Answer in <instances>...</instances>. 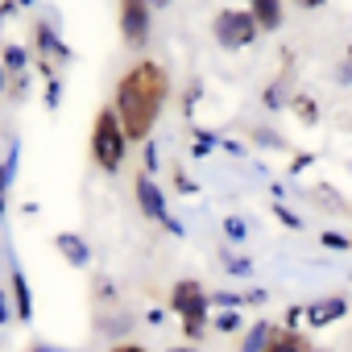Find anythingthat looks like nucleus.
<instances>
[{
	"instance_id": "32",
	"label": "nucleus",
	"mask_w": 352,
	"mask_h": 352,
	"mask_svg": "<svg viewBox=\"0 0 352 352\" xmlns=\"http://www.w3.org/2000/svg\"><path fill=\"white\" fill-rule=\"evenodd\" d=\"M166 352H191V348H166Z\"/></svg>"
},
{
	"instance_id": "21",
	"label": "nucleus",
	"mask_w": 352,
	"mask_h": 352,
	"mask_svg": "<svg viewBox=\"0 0 352 352\" xmlns=\"http://www.w3.org/2000/svg\"><path fill=\"white\" fill-rule=\"evenodd\" d=\"M212 149H216V137H212V133H195V137H191V153H195V157H208Z\"/></svg>"
},
{
	"instance_id": "27",
	"label": "nucleus",
	"mask_w": 352,
	"mask_h": 352,
	"mask_svg": "<svg viewBox=\"0 0 352 352\" xmlns=\"http://www.w3.org/2000/svg\"><path fill=\"white\" fill-rule=\"evenodd\" d=\"M153 170H157V149L145 141V170H141V174H153Z\"/></svg>"
},
{
	"instance_id": "29",
	"label": "nucleus",
	"mask_w": 352,
	"mask_h": 352,
	"mask_svg": "<svg viewBox=\"0 0 352 352\" xmlns=\"http://www.w3.org/2000/svg\"><path fill=\"white\" fill-rule=\"evenodd\" d=\"M174 183H179V191H183V195H195V183L187 179V174H183V170H179V174H174Z\"/></svg>"
},
{
	"instance_id": "26",
	"label": "nucleus",
	"mask_w": 352,
	"mask_h": 352,
	"mask_svg": "<svg viewBox=\"0 0 352 352\" xmlns=\"http://www.w3.org/2000/svg\"><path fill=\"white\" fill-rule=\"evenodd\" d=\"M25 352H71V348H63V344H50V340H34Z\"/></svg>"
},
{
	"instance_id": "28",
	"label": "nucleus",
	"mask_w": 352,
	"mask_h": 352,
	"mask_svg": "<svg viewBox=\"0 0 352 352\" xmlns=\"http://www.w3.org/2000/svg\"><path fill=\"white\" fill-rule=\"evenodd\" d=\"M5 323H13V311H9V294L0 290V327H5Z\"/></svg>"
},
{
	"instance_id": "14",
	"label": "nucleus",
	"mask_w": 352,
	"mask_h": 352,
	"mask_svg": "<svg viewBox=\"0 0 352 352\" xmlns=\"http://www.w3.org/2000/svg\"><path fill=\"white\" fill-rule=\"evenodd\" d=\"M13 174H17V149H9L5 166H0V216H5V204H9V191H13Z\"/></svg>"
},
{
	"instance_id": "6",
	"label": "nucleus",
	"mask_w": 352,
	"mask_h": 352,
	"mask_svg": "<svg viewBox=\"0 0 352 352\" xmlns=\"http://www.w3.org/2000/svg\"><path fill=\"white\" fill-rule=\"evenodd\" d=\"M120 17V38L129 50H145L149 42V0H116Z\"/></svg>"
},
{
	"instance_id": "22",
	"label": "nucleus",
	"mask_w": 352,
	"mask_h": 352,
	"mask_svg": "<svg viewBox=\"0 0 352 352\" xmlns=\"http://www.w3.org/2000/svg\"><path fill=\"white\" fill-rule=\"evenodd\" d=\"M274 216L282 220V228H302V220H298V216H294L286 204H274Z\"/></svg>"
},
{
	"instance_id": "4",
	"label": "nucleus",
	"mask_w": 352,
	"mask_h": 352,
	"mask_svg": "<svg viewBox=\"0 0 352 352\" xmlns=\"http://www.w3.org/2000/svg\"><path fill=\"white\" fill-rule=\"evenodd\" d=\"M212 34H216V42H220L224 50H245V46L257 42L261 30H257V21H253L249 9H224V13H216Z\"/></svg>"
},
{
	"instance_id": "18",
	"label": "nucleus",
	"mask_w": 352,
	"mask_h": 352,
	"mask_svg": "<svg viewBox=\"0 0 352 352\" xmlns=\"http://www.w3.org/2000/svg\"><path fill=\"white\" fill-rule=\"evenodd\" d=\"M25 63H30V54L21 46H5V71H25Z\"/></svg>"
},
{
	"instance_id": "5",
	"label": "nucleus",
	"mask_w": 352,
	"mask_h": 352,
	"mask_svg": "<svg viewBox=\"0 0 352 352\" xmlns=\"http://www.w3.org/2000/svg\"><path fill=\"white\" fill-rule=\"evenodd\" d=\"M133 195H137V208H141V216H145V220L162 224V228H166V232H174V236H183V224L170 216L166 195H162V187L153 183V174H137V179H133Z\"/></svg>"
},
{
	"instance_id": "19",
	"label": "nucleus",
	"mask_w": 352,
	"mask_h": 352,
	"mask_svg": "<svg viewBox=\"0 0 352 352\" xmlns=\"http://www.w3.org/2000/svg\"><path fill=\"white\" fill-rule=\"evenodd\" d=\"M224 236H228V241H236V245H241V241H245V236H249V224H245V220H241V216H228V220H224Z\"/></svg>"
},
{
	"instance_id": "10",
	"label": "nucleus",
	"mask_w": 352,
	"mask_h": 352,
	"mask_svg": "<svg viewBox=\"0 0 352 352\" xmlns=\"http://www.w3.org/2000/svg\"><path fill=\"white\" fill-rule=\"evenodd\" d=\"M249 13H253L257 30L274 34V30L282 25V0H249Z\"/></svg>"
},
{
	"instance_id": "13",
	"label": "nucleus",
	"mask_w": 352,
	"mask_h": 352,
	"mask_svg": "<svg viewBox=\"0 0 352 352\" xmlns=\"http://www.w3.org/2000/svg\"><path fill=\"white\" fill-rule=\"evenodd\" d=\"M212 327H216L220 336H241V331H245V315H241V311H216V315H212Z\"/></svg>"
},
{
	"instance_id": "2",
	"label": "nucleus",
	"mask_w": 352,
	"mask_h": 352,
	"mask_svg": "<svg viewBox=\"0 0 352 352\" xmlns=\"http://www.w3.org/2000/svg\"><path fill=\"white\" fill-rule=\"evenodd\" d=\"M170 311L183 319V336L187 340H199L212 327V302H208V290L195 278H179L170 286Z\"/></svg>"
},
{
	"instance_id": "34",
	"label": "nucleus",
	"mask_w": 352,
	"mask_h": 352,
	"mask_svg": "<svg viewBox=\"0 0 352 352\" xmlns=\"http://www.w3.org/2000/svg\"><path fill=\"white\" fill-rule=\"evenodd\" d=\"M348 58H352V50H348Z\"/></svg>"
},
{
	"instance_id": "25",
	"label": "nucleus",
	"mask_w": 352,
	"mask_h": 352,
	"mask_svg": "<svg viewBox=\"0 0 352 352\" xmlns=\"http://www.w3.org/2000/svg\"><path fill=\"white\" fill-rule=\"evenodd\" d=\"M58 87H63V83L50 75V79H46V108H58Z\"/></svg>"
},
{
	"instance_id": "24",
	"label": "nucleus",
	"mask_w": 352,
	"mask_h": 352,
	"mask_svg": "<svg viewBox=\"0 0 352 352\" xmlns=\"http://www.w3.org/2000/svg\"><path fill=\"white\" fill-rule=\"evenodd\" d=\"M108 352H149V348H145L141 340H116V344H112Z\"/></svg>"
},
{
	"instance_id": "33",
	"label": "nucleus",
	"mask_w": 352,
	"mask_h": 352,
	"mask_svg": "<svg viewBox=\"0 0 352 352\" xmlns=\"http://www.w3.org/2000/svg\"><path fill=\"white\" fill-rule=\"evenodd\" d=\"M21 5H30V0H21Z\"/></svg>"
},
{
	"instance_id": "16",
	"label": "nucleus",
	"mask_w": 352,
	"mask_h": 352,
	"mask_svg": "<svg viewBox=\"0 0 352 352\" xmlns=\"http://www.w3.org/2000/svg\"><path fill=\"white\" fill-rule=\"evenodd\" d=\"M290 104H294V112L302 116V124H315V120H319V108H315V100H311V96H294Z\"/></svg>"
},
{
	"instance_id": "30",
	"label": "nucleus",
	"mask_w": 352,
	"mask_h": 352,
	"mask_svg": "<svg viewBox=\"0 0 352 352\" xmlns=\"http://www.w3.org/2000/svg\"><path fill=\"white\" fill-rule=\"evenodd\" d=\"M302 9H319V5H327V0H298Z\"/></svg>"
},
{
	"instance_id": "23",
	"label": "nucleus",
	"mask_w": 352,
	"mask_h": 352,
	"mask_svg": "<svg viewBox=\"0 0 352 352\" xmlns=\"http://www.w3.org/2000/svg\"><path fill=\"white\" fill-rule=\"evenodd\" d=\"M319 241H323V249H352V241H348V236H340V232H323Z\"/></svg>"
},
{
	"instance_id": "31",
	"label": "nucleus",
	"mask_w": 352,
	"mask_h": 352,
	"mask_svg": "<svg viewBox=\"0 0 352 352\" xmlns=\"http://www.w3.org/2000/svg\"><path fill=\"white\" fill-rule=\"evenodd\" d=\"M153 5H157V9H166V5H170V0H149V9H153Z\"/></svg>"
},
{
	"instance_id": "20",
	"label": "nucleus",
	"mask_w": 352,
	"mask_h": 352,
	"mask_svg": "<svg viewBox=\"0 0 352 352\" xmlns=\"http://www.w3.org/2000/svg\"><path fill=\"white\" fill-rule=\"evenodd\" d=\"M224 270L236 274V278H249V274H253V261H249V257H232V253H224Z\"/></svg>"
},
{
	"instance_id": "3",
	"label": "nucleus",
	"mask_w": 352,
	"mask_h": 352,
	"mask_svg": "<svg viewBox=\"0 0 352 352\" xmlns=\"http://www.w3.org/2000/svg\"><path fill=\"white\" fill-rule=\"evenodd\" d=\"M129 157V137L116 120L112 108H100L96 112V124H91V162L104 170V174H116Z\"/></svg>"
},
{
	"instance_id": "11",
	"label": "nucleus",
	"mask_w": 352,
	"mask_h": 352,
	"mask_svg": "<svg viewBox=\"0 0 352 352\" xmlns=\"http://www.w3.org/2000/svg\"><path fill=\"white\" fill-rule=\"evenodd\" d=\"M9 290H13V302H17V319H21V323H30V319H34V294H30V282H25V274H21V270H13Z\"/></svg>"
},
{
	"instance_id": "9",
	"label": "nucleus",
	"mask_w": 352,
	"mask_h": 352,
	"mask_svg": "<svg viewBox=\"0 0 352 352\" xmlns=\"http://www.w3.org/2000/svg\"><path fill=\"white\" fill-rule=\"evenodd\" d=\"M54 249H58L75 270H87V265H91V249H87V241H83L79 232H58V236H54Z\"/></svg>"
},
{
	"instance_id": "15",
	"label": "nucleus",
	"mask_w": 352,
	"mask_h": 352,
	"mask_svg": "<svg viewBox=\"0 0 352 352\" xmlns=\"http://www.w3.org/2000/svg\"><path fill=\"white\" fill-rule=\"evenodd\" d=\"M270 331H274V323H270V319H257V323L249 327V336H245L241 352H261V348H265V340H270Z\"/></svg>"
},
{
	"instance_id": "7",
	"label": "nucleus",
	"mask_w": 352,
	"mask_h": 352,
	"mask_svg": "<svg viewBox=\"0 0 352 352\" xmlns=\"http://www.w3.org/2000/svg\"><path fill=\"white\" fill-rule=\"evenodd\" d=\"M348 315V298L344 294H327V298H315V302H307V327H331V323H340Z\"/></svg>"
},
{
	"instance_id": "1",
	"label": "nucleus",
	"mask_w": 352,
	"mask_h": 352,
	"mask_svg": "<svg viewBox=\"0 0 352 352\" xmlns=\"http://www.w3.org/2000/svg\"><path fill=\"white\" fill-rule=\"evenodd\" d=\"M170 100V75L162 63L153 58H141L133 63L120 79H116V96H112V112L129 137V145H145L162 108Z\"/></svg>"
},
{
	"instance_id": "17",
	"label": "nucleus",
	"mask_w": 352,
	"mask_h": 352,
	"mask_svg": "<svg viewBox=\"0 0 352 352\" xmlns=\"http://www.w3.org/2000/svg\"><path fill=\"white\" fill-rule=\"evenodd\" d=\"M302 319H307V302H290V307H286V315H282V327L298 331V327H302Z\"/></svg>"
},
{
	"instance_id": "12",
	"label": "nucleus",
	"mask_w": 352,
	"mask_h": 352,
	"mask_svg": "<svg viewBox=\"0 0 352 352\" xmlns=\"http://www.w3.org/2000/svg\"><path fill=\"white\" fill-rule=\"evenodd\" d=\"M38 54H46V58H54V63H67V58H71V46L58 42L50 25H38Z\"/></svg>"
},
{
	"instance_id": "8",
	"label": "nucleus",
	"mask_w": 352,
	"mask_h": 352,
	"mask_svg": "<svg viewBox=\"0 0 352 352\" xmlns=\"http://www.w3.org/2000/svg\"><path fill=\"white\" fill-rule=\"evenodd\" d=\"M311 348H315V344H311L302 331H290V327L274 323V331H270V340H265L261 352H311Z\"/></svg>"
}]
</instances>
